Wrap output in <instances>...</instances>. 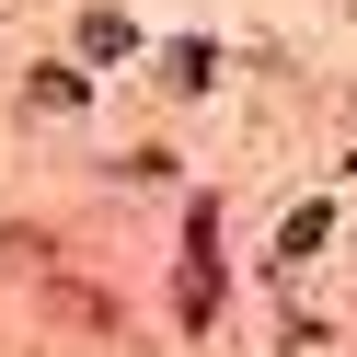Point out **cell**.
I'll return each instance as SVG.
<instances>
[{"mask_svg": "<svg viewBox=\"0 0 357 357\" xmlns=\"http://www.w3.org/2000/svg\"><path fill=\"white\" fill-rule=\"evenodd\" d=\"M173 300H185V323L219 311V219L208 208H196V231H185V288H173Z\"/></svg>", "mask_w": 357, "mask_h": 357, "instance_id": "1", "label": "cell"}, {"mask_svg": "<svg viewBox=\"0 0 357 357\" xmlns=\"http://www.w3.org/2000/svg\"><path fill=\"white\" fill-rule=\"evenodd\" d=\"M208 70H219L208 47H162V81H173V93H196V81H208Z\"/></svg>", "mask_w": 357, "mask_h": 357, "instance_id": "3", "label": "cell"}, {"mask_svg": "<svg viewBox=\"0 0 357 357\" xmlns=\"http://www.w3.org/2000/svg\"><path fill=\"white\" fill-rule=\"evenodd\" d=\"M323 231H334L323 208H300V219H277V265H288V254H323Z\"/></svg>", "mask_w": 357, "mask_h": 357, "instance_id": "2", "label": "cell"}]
</instances>
